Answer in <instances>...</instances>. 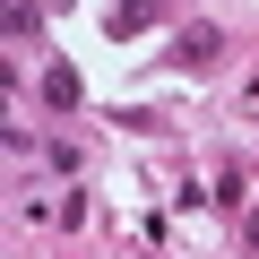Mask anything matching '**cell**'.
Segmentation results:
<instances>
[{"label":"cell","instance_id":"1","mask_svg":"<svg viewBox=\"0 0 259 259\" xmlns=\"http://www.w3.org/2000/svg\"><path fill=\"white\" fill-rule=\"evenodd\" d=\"M216 52H225V35H216V26H182V44H173V61H182V69H207Z\"/></svg>","mask_w":259,"mask_h":259},{"label":"cell","instance_id":"2","mask_svg":"<svg viewBox=\"0 0 259 259\" xmlns=\"http://www.w3.org/2000/svg\"><path fill=\"white\" fill-rule=\"evenodd\" d=\"M44 104H61V112H69V104H78V78H69V69H44Z\"/></svg>","mask_w":259,"mask_h":259},{"label":"cell","instance_id":"3","mask_svg":"<svg viewBox=\"0 0 259 259\" xmlns=\"http://www.w3.org/2000/svg\"><path fill=\"white\" fill-rule=\"evenodd\" d=\"M156 18V0H121V9H112V35H130V26H147Z\"/></svg>","mask_w":259,"mask_h":259}]
</instances>
